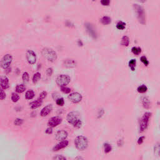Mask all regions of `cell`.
I'll list each match as a JSON object with an SVG mask.
<instances>
[{
    "label": "cell",
    "instance_id": "6da1fadb",
    "mask_svg": "<svg viewBox=\"0 0 160 160\" xmlns=\"http://www.w3.org/2000/svg\"><path fill=\"white\" fill-rule=\"evenodd\" d=\"M67 121L69 124L73 125V126L79 128L82 125V122L80 120V114L76 111H72L69 113L66 117Z\"/></svg>",
    "mask_w": 160,
    "mask_h": 160
},
{
    "label": "cell",
    "instance_id": "7a4b0ae2",
    "mask_svg": "<svg viewBox=\"0 0 160 160\" xmlns=\"http://www.w3.org/2000/svg\"><path fill=\"white\" fill-rule=\"evenodd\" d=\"M133 7L134 11H135L137 19L139 23L142 25H145L146 24V14L144 12V10L143 8L140 5H138L137 4H133Z\"/></svg>",
    "mask_w": 160,
    "mask_h": 160
},
{
    "label": "cell",
    "instance_id": "3957f363",
    "mask_svg": "<svg viewBox=\"0 0 160 160\" xmlns=\"http://www.w3.org/2000/svg\"><path fill=\"white\" fill-rule=\"evenodd\" d=\"M74 144L78 150L80 151L85 150L88 147V139L83 136H78L74 139Z\"/></svg>",
    "mask_w": 160,
    "mask_h": 160
},
{
    "label": "cell",
    "instance_id": "277c9868",
    "mask_svg": "<svg viewBox=\"0 0 160 160\" xmlns=\"http://www.w3.org/2000/svg\"><path fill=\"white\" fill-rule=\"evenodd\" d=\"M41 54L44 58H46L48 61L51 62L55 61L57 58L56 52L51 48H44L41 51Z\"/></svg>",
    "mask_w": 160,
    "mask_h": 160
},
{
    "label": "cell",
    "instance_id": "5b68a950",
    "mask_svg": "<svg viewBox=\"0 0 160 160\" xmlns=\"http://www.w3.org/2000/svg\"><path fill=\"white\" fill-rule=\"evenodd\" d=\"M71 78L66 74H61L58 76L56 80L57 85L60 86H65L70 83Z\"/></svg>",
    "mask_w": 160,
    "mask_h": 160
},
{
    "label": "cell",
    "instance_id": "8992f818",
    "mask_svg": "<svg viewBox=\"0 0 160 160\" xmlns=\"http://www.w3.org/2000/svg\"><path fill=\"white\" fill-rule=\"evenodd\" d=\"M151 113H146L143 115L140 121V130L141 132H143L144 130H145L148 126V122H149V120L150 118L151 117Z\"/></svg>",
    "mask_w": 160,
    "mask_h": 160
},
{
    "label": "cell",
    "instance_id": "52a82bcc",
    "mask_svg": "<svg viewBox=\"0 0 160 160\" xmlns=\"http://www.w3.org/2000/svg\"><path fill=\"white\" fill-rule=\"evenodd\" d=\"M85 26L86 29V31L88 33V34L90 35V36L96 39L98 37V34H97L96 28L94 26V25L91 23H85Z\"/></svg>",
    "mask_w": 160,
    "mask_h": 160
},
{
    "label": "cell",
    "instance_id": "ba28073f",
    "mask_svg": "<svg viewBox=\"0 0 160 160\" xmlns=\"http://www.w3.org/2000/svg\"><path fill=\"white\" fill-rule=\"evenodd\" d=\"M13 60V58L11 55L7 54V55H4L3 58H2L1 61V67L2 68L6 69L9 68V65L11 63Z\"/></svg>",
    "mask_w": 160,
    "mask_h": 160
},
{
    "label": "cell",
    "instance_id": "9c48e42d",
    "mask_svg": "<svg viewBox=\"0 0 160 160\" xmlns=\"http://www.w3.org/2000/svg\"><path fill=\"white\" fill-rule=\"evenodd\" d=\"M62 119L59 116H54L52 117L49 120L48 125L51 128H54V127L57 126L60 123H61Z\"/></svg>",
    "mask_w": 160,
    "mask_h": 160
},
{
    "label": "cell",
    "instance_id": "30bf717a",
    "mask_svg": "<svg viewBox=\"0 0 160 160\" xmlns=\"http://www.w3.org/2000/svg\"><path fill=\"white\" fill-rule=\"evenodd\" d=\"M68 99L73 103H78L82 100V96L79 93H73L68 96Z\"/></svg>",
    "mask_w": 160,
    "mask_h": 160
},
{
    "label": "cell",
    "instance_id": "8fae6325",
    "mask_svg": "<svg viewBox=\"0 0 160 160\" xmlns=\"http://www.w3.org/2000/svg\"><path fill=\"white\" fill-rule=\"evenodd\" d=\"M26 59L29 63L31 65L35 63L36 61V56L35 52L32 50H28L26 52Z\"/></svg>",
    "mask_w": 160,
    "mask_h": 160
},
{
    "label": "cell",
    "instance_id": "7c38bea8",
    "mask_svg": "<svg viewBox=\"0 0 160 160\" xmlns=\"http://www.w3.org/2000/svg\"><path fill=\"white\" fill-rule=\"evenodd\" d=\"M68 136V133L65 130L58 131L55 135V138L58 141L65 140Z\"/></svg>",
    "mask_w": 160,
    "mask_h": 160
},
{
    "label": "cell",
    "instance_id": "4fadbf2b",
    "mask_svg": "<svg viewBox=\"0 0 160 160\" xmlns=\"http://www.w3.org/2000/svg\"><path fill=\"white\" fill-rule=\"evenodd\" d=\"M68 145V141H67V140H65H65H63V141H61L60 143H58V144L53 148V151H59V150H61L63 148L66 147Z\"/></svg>",
    "mask_w": 160,
    "mask_h": 160
},
{
    "label": "cell",
    "instance_id": "5bb4252c",
    "mask_svg": "<svg viewBox=\"0 0 160 160\" xmlns=\"http://www.w3.org/2000/svg\"><path fill=\"white\" fill-rule=\"evenodd\" d=\"M53 109V106H52V104H48L46 106L44 107L41 109L40 113V115L43 117H44V116H46L47 115L51 113V110Z\"/></svg>",
    "mask_w": 160,
    "mask_h": 160
},
{
    "label": "cell",
    "instance_id": "9a60e30c",
    "mask_svg": "<svg viewBox=\"0 0 160 160\" xmlns=\"http://www.w3.org/2000/svg\"><path fill=\"white\" fill-rule=\"evenodd\" d=\"M1 87L3 90H6L9 87V79L6 76L1 77Z\"/></svg>",
    "mask_w": 160,
    "mask_h": 160
},
{
    "label": "cell",
    "instance_id": "2e32d148",
    "mask_svg": "<svg viewBox=\"0 0 160 160\" xmlns=\"http://www.w3.org/2000/svg\"><path fill=\"white\" fill-rule=\"evenodd\" d=\"M64 66L66 68H72L76 66V63L73 60H66L64 61Z\"/></svg>",
    "mask_w": 160,
    "mask_h": 160
},
{
    "label": "cell",
    "instance_id": "e0dca14e",
    "mask_svg": "<svg viewBox=\"0 0 160 160\" xmlns=\"http://www.w3.org/2000/svg\"><path fill=\"white\" fill-rule=\"evenodd\" d=\"M43 103V99H38L37 100L33 102H32L30 104V105H31V107L33 109H35L38 108H39V106H41Z\"/></svg>",
    "mask_w": 160,
    "mask_h": 160
},
{
    "label": "cell",
    "instance_id": "ac0fdd59",
    "mask_svg": "<svg viewBox=\"0 0 160 160\" xmlns=\"http://www.w3.org/2000/svg\"><path fill=\"white\" fill-rule=\"evenodd\" d=\"M101 23L104 25H108L111 24V19L108 16H103L101 19H100Z\"/></svg>",
    "mask_w": 160,
    "mask_h": 160
},
{
    "label": "cell",
    "instance_id": "d6986e66",
    "mask_svg": "<svg viewBox=\"0 0 160 160\" xmlns=\"http://www.w3.org/2000/svg\"><path fill=\"white\" fill-rule=\"evenodd\" d=\"M121 44L123 46H128V45L130 44V39L127 36H124L122 38Z\"/></svg>",
    "mask_w": 160,
    "mask_h": 160
},
{
    "label": "cell",
    "instance_id": "ffe728a7",
    "mask_svg": "<svg viewBox=\"0 0 160 160\" xmlns=\"http://www.w3.org/2000/svg\"><path fill=\"white\" fill-rule=\"evenodd\" d=\"M26 86L24 85H18L16 87V91L18 93H22L26 90Z\"/></svg>",
    "mask_w": 160,
    "mask_h": 160
},
{
    "label": "cell",
    "instance_id": "44dd1931",
    "mask_svg": "<svg viewBox=\"0 0 160 160\" xmlns=\"http://www.w3.org/2000/svg\"><path fill=\"white\" fill-rule=\"evenodd\" d=\"M34 96H35V93L33 90H28L25 94V97L26 99H32Z\"/></svg>",
    "mask_w": 160,
    "mask_h": 160
},
{
    "label": "cell",
    "instance_id": "7402d4cb",
    "mask_svg": "<svg viewBox=\"0 0 160 160\" xmlns=\"http://www.w3.org/2000/svg\"><path fill=\"white\" fill-rule=\"evenodd\" d=\"M143 106H144L145 108H149L150 107V101L149 100V99L147 98V97H144L143 98Z\"/></svg>",
    "mask_w": 160,
    "mask_h": 160
},
{
    "label": "cell",
    "instance_id": "603a6c76",
    "mask_svg": "<svg viewBox=\"0 0 160 160\" xmlns=\"http://www.w3.org/2000/svg\"><path fill=\"white\" fill-rule=\"evenodd\" d=\"M41 79V73L39 72L36 73L35 74H34L33 77V82L34 84H36L38 81Z\"/></svg>",
    "mask_w": 160,
    "mask_h": 160
},
{
    "label": "cell",
    "instance_id": "cb8c5ba5",
    "mask_svg": "<svg viewBox=\"0 0 160 160\" xmlns=\"http://www.w3.org/2000/svg\"><path fill=\"white\" fill-rule=\"evenodd\" d=\"M136 65V60H131L129 62V67L130 68V69L133 71L135 70Z\"/></svg>",
    "mask_w": 160,
    "mask_h": 160
},
{
    "label": "cell",
    "instance_id": "d4e9b609",
    "mask_svg": "<svg viewBox=\"0 0 160 160\" xmlns=\"http://www.w3.org/2000/svg\"><path fill=\"white\" fill-rule=\"evenodd\" d=\"M126 28V23L123 21H119L116 25V28L118 30H123Z\"/></svg>",
    "mask_w": 160,
    "mask_h": 160
},
{
    "label": "cell",
    "instance_id": "484cf974",
    "mask_svg": "<svg viewBox=\"0 0 160 160\" xmlns=\"http://www.w3.org/2000/svg\"><path fill=\"white\" fill-rule=\"evenodd\" d=\"M132 53L135 55H139L141 52V49L139 47H133L131 49Z\"/></svg>",
    "mask_w": 160,
    "mask_h": 160
},
{
    "label": "cell",
    "instance_id": "4316f807",
    "mask_svg": "<svg viewBox=\"0 0 160 160\" xmlns=\"http://www.w3.org/2000/svg\"><path fill=\"white\" fill-rule=\"evenodd\" d=\"M138 91L140 93H144L145 92H146V91L148 90V88L146 87L145 85H141V86H139L138 88Z\"/></svg>",
    "mask_w": 160,
    "mask_h": 160
},
{
    "label": "cell",
    "instance_id": "83f0119b",
    "mask_svg": "<svg viewBox=\"0 0 160 160\" xmlns=\"http://www.w3.org/2000/svg\"><path fill=\"white\" fill-rule=\"evenodd\" d=\"M19 99V96L17 93H13L12 95H11V100L13 102L16 103L17 102Z\"/></svg>",
    "mask_w": 160,
    "mask_h": 160
},
{
    "label": "cell",
    "instance_id": "f1b7e54d",
    "mask_svg": "<svg viewBox=\"0 0 160 160\" xmlns=\"http://www.w3.org/2000/svg\"><path fill=\"white\" fill-rule=\"evenodd\" d=\"M104 152L106 153H109L110 151L112 150V148H111V146L110 144H108V143H105L104 144Z\"/></svg>",
    "mask_w": 160,
    "mask_h": 160
},
{
    "label": "cell",
    "instance_id": "f546056e",
    "mask_svg": "<svg viewBox=\"0 0 160 160\" xmlns=\"http://www.w3.org/2000/svg\"><path fill=\"white\" fill-rule=\"evenodd\" d=\"M56 104L58 106H62L64 105L65 101H64V99L63 98H58V99H56Z\"/></svg>",
    "mask_w": 160,
    "mask_h": 160
},
{
    "label": "cell",
    "instance_id": "4dcf8cb0",
    "mask_svg": "<svg viewBox=\"0 0 160 160\" xmlns=\"http://www.w3.org/2000/svg\"><path fill=\"white\" fill-rule=\"evenodd\" d=\"M23 80L25 83H28L29 81V79H30V76H29V74L27 72H25L23 74Z\"/></svg>",
    "mask_w": 160,
    "mask_h": 160
},
{
    "label": "cell",
    "instance_id": "1f68e13d",
    "mask_svg": "<svg viewBox=\"0 0 160 160\" xmlns=\"http://www.w3.org/2000/svg\"><path fill=\"white\" fill-rule=\"evenodd\" d=\"M61 91L63 93H64L68 94L69 93L71 90L70 88H68V87H66L65 86H61Z\"/></svg>",
    "mask_w": 160,
    "mask_h": 160
},
{
    "label": "cell",
    "instance_id": "d6a6232c",
    "mask_svg": "<svg viewBox=\"0 0 160 160\" xmlns=\"http://www.w3.org/2000/svg\"><path fill=\"white\" fill-rule=\"evenodd\" d=\"M140 60H141V61L144 64L145 66H146L149 65V61H148V59H147V58L145 56H141V58H140Z\"/></svg>",
    "mask_w": 160,
    "mask_h": 160
},
{
    "label": "cell",
    "instance_id": "836d02e7",
    "mask_svg": "<svg viewBox=\"0 0 160 160\" xmlns=\"http://www.w3.org/2000/svg\"><path fill=\"white\" fill-rule=\"evenodd\" d=\"M14 125L16 126H20L23 123V120L22 119H19V118H16V120H14Z\"/></svg>",
    "mask_w": 160,
    "mask_h": 160
},
{
    "label": "cell",
    "instance_id": "e575fe53",
    "mask_svg": "<svg viewBox=\"0 0 160 160\" xmlns=\"http://www.w3.org/2000/svg\"><path fill=\"white\" fill-rule=\"evenodd\" d=\"M101 4L103 6H109V4H110V0H101Z\"/></svg>",
    "mask_w": 160,
    "mask_h": 160
},
{
    "label": "cell",
    "instance_id": "d590c367",
    "mask_svg": "<svg viewBox=\"0 0 160 160\" xmlns=\"http://www.w3.org/2000/svg\"><path fill=\"white\" fill-rule=\"evenodd\" d=\"M47 96V92L44 91H43L41 93V94L39 95V98L41 99H43L46 97Z\"/></svg>",
    "mask_w": 160,
    "mask_h": 160
},
{
    "label": "cell",
    "instance_id": "8d00e7d4",
    "mask_svg": "<svg viewBox=\"0 0 160 160\" xmlns=\"http://www.w3.org/2000/svg\"><path fill=\"white\" fill-rule=\"evenodd\" d=\"M6 98V93L4 91V90L1 89V96H0V98L1 100H3L4 99H5Z\"/></svg>",
    "mask_w": 160,
    "mask_h": 160
},
{
    "label": "cell",
    "instance_id": "74e56055",
    "mask_svg": "<svg viewBox=\"0 0 160 160\" xmlns=\"http://www.w3.org/2000/svg\"><path fill=\"white\" fill-rule=\"evenodd\" d=\"M155 152L158 153V155H160V144H158L155 148Z\"/></svg>",
    "mask_w": 160,
    "mask_h": 160
},
{
    "label": "cell",
    "instance_id": "f35d334b",
    "mask_svg": "<svg viewBox=\"0 0 160 160\" xmlns=\"http://www.w3.org/2000/svg\"><path fill=\"white\" fill-rule=\"evenodd\" d=\"M65 157L63 156H60V155H57L56 156L53 158V160H66Z\"/></svg>",
    "mask_w": 160,
    "mask_h": 160
},
{
    "label": "cell",
    "instance_id": "ab89813d",
    "mask_svg": "<svg viewBox=\"0 0 160 160\" xmlns=\"http://www.w3.org/2000/svg\"><path fill=\"white\" fill-rule=\"evenodd\" d=\"M46 74L48 76H51L53 74V69L51 68H49L47 69L46 70Z\"/></svg>",
    "mask_w": 160,
    "mask_h": 160
},
{
    "label": "cell",
    "instance_id": "60d3db41",
    "mask_svg": "<svg viewBox=\"0 0 160 160\" xmlns=\"http://www.w3.org/2000/svg\"><path fill=\"white\" fill-rule=\"evenodd\" d=\"M144 136H141V137H140L139 139H138V143L139 144H142L143 141H144Z\"/></svg>",
    "mask_w": 160,
    "mask_h": 160
},
{
    "label": "cell",
    "instance_id": "b9f144b4",
    "mask_svg": "<svg viewBox=\"0 0 160 160\" xmlns=\"http://www.w3.org/2000/svg\"><path fill=\"white\" fill-rule=\"evenodd\" d=\"M52 133H53V130H52V128H51V127L48 128L47 130H46V134H51Z\"/></svg>",
    "mask_w": 160,
    "mask_h": 160
},
{
    "label": "cell",
    "instance_id": "7bdbcfd3",
    "mask_svg": "<svg viewBox=\"0 0 160 160\" xmlns=\"http://www.w3.org/2000/svg\"><path fill=\"white\" fill-rule=\"evenodd\" d=\"M103 114H104V110H103V109H102V111H101V110H100V111H99L98 118H100V117H101Z\"/></svg>",
    "mask_w": 160,
    "mask_h": 160
},
{
    "label": "cell",
    "instance_id": "ee69618b",
    "mask_svg": "<svg viewBox=\"0 0 160 160\" xmlns=\"http://www.w3.org/2000/svg\"><path fill=\"white\" fill-rule=\"evenodd\" d=\"M78 45H79V46H82L83 45V43H82L81 40H78Z\"/></svg>",
    "mask_w": 160,
    "mask_h": 160
},
{
    "label": "cell",
    "instance_id": "f6af8a7d",
    "mask_svg": "<svg viewBox=\"0 0 160 160\" xmlns=\"http://www.w3.org/2000/svg\"><path fill=\"white\" fill-rule=\"evenodd\" d=\"M139 1L141 2V3H144V2H146V0H138Z\"/></svg>",
    "mask_w": 160,
    "mask_h": 160
}]
</instances>
